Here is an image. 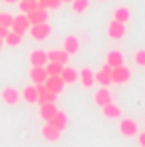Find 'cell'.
<instances>
[{"label":"cell","instance_id":"34","mask_svg":"<svg viewBox=\"0 0 145 147\" xmlns=\"http://www.w3.org/2000/svg\"><path fill=\"white\" fill-rule=\"evenodd\" d=\"M4 2H9V4H13V2H19V0H4Z\"/></svg>","mask_w":145,"mask_h":147},{"label":"cell","instance_id":"16","mask_svg":"<svg viewBox=\"0 0 145 147\" xmlns=\"http://www.w3.org/2000/svg\"><path fill=\"white\" fill-rule=\"evenodd\" d=\"M100 109H103V115L107 119H119V117H122V111H119V107L113 102V100L109 105H105V107H100Z\"/></svg>","mask_w":145,"mask_h":147},{"label":"cell","instance_id":"24","mask_svg":"<svg viewBox=\"0 0 145 147\" xmlns=\"http://www.w3.org/2000/svg\"><path fill=\"white\" fill-rule=\"evenodd\" d=\"M113 19L115 22H122V24H128L130 22V9L128 7H117L113 11Z\"/></svg>","mask_w":145,"mask_h":147},{"label":"cell","instance_id":"20","mask_svg":"<svg viewBox=\"0 0 145 147\" xmlns=\"http://www.w3.org/2000/svg\"><path fill=\"white\" fill-rule=\"evenodd\" d=\"M105 64H109L111 68L122 66V64H124V53H122V51H117V49L109 51V53H107V62H105Z\"/></svg>","mask_w":145,"mask_h":147},{"label":"cell","instance_id":"8","mask_svg":"<svg viewBox=\"0 0 145 147\" xmlns=\"http://www.w3.org/2000/svg\"><path fill=\"white\" fill-rule=\"evenodd\" d=\"M28 28H30V22H28V17H26V13L13 17V24H11V30H13V32H17V34H22V36H24V34L28 32Z\"/></svg>","mask_w":145,"mask_h":147},{"label":"cell","instance_id":"1","mask_svg":"<svg viewBox=\"0 0 145 147\" xmlns=\"http://www.w3.org/2000/svg\"><path fill=\"white\" fill-rule=\"evenodd\" d=\"M28 30H30V36H32L34 40H45V38L51 36V26H49L47 22H43V24H32Z\"/></svg>","mask_w":145,"mask_h":147},{"label":"cell","instance_id":"18","mask_svg":"<svg viewBox=\"0 0 145 147\" xmlns=\"http://www.w3.org/2000/svg\"><path fill=\"white\" fill-rule=\"evenodd\" d=\"M30 64L32 66H45L47 64V51L45 49H34L30 53Z\"/></svg>","mask_w":145,"mask_h":147},{"label":"cell","instance_id":"17","mask_svg":"<svg viewBox=\"0 0 145 147\" xmlns=\"http://www.w3.org/2000/svg\"><path fill=\"white\" fill-rule=\"evenodd\" d=\"M30 79H32L34 85L45 83V79H47V70H45V66H32V68H30Z\"/></svg>","mask_w":145,"mask_h":147},{"label":"cell","instance_id":"31","mask_svg":"<svg viewBox=\"0 0 145 147\" xmlns=\"http://www.w3.org/2000/svg\"><path fill=\"white\" fill-rule=\"evenodd\" d=\"M134 64H137V66H145V49L134 51Z\"/></svg>","mask_w":145,"mask_h":147},{"label":"cell","instance_id":"3","mask_svg":"<svg viewBox=\"0 0 145 147\" xmlns=\"http://www.w3.org/2000/svg\"><path fill=\"white\" fill-rule=\"evenodd\" d=\"M119 132H122V136H137L139 134L137 121L130 119V117H122L119 119Z\"/></svg>","mask_w":145,"mask_h":147},{"label":"cell","instance_id":"10","mask_svg":"<svg viewBox=\"0 0 145 147\" xmlns=\"http://www.w3.org/2000/svg\"><path fill=\"white\" fill-rule=\"evenodd\" d=\"M79 81H81V85L83 88H92L94 83H96V75H94V70L92 68H81L79 70Z\"/></svg>","mask_w":145,"mask_h":147},{"label":"cell","instance_id":"19","mask_svg":"<svg viewBox=\"0 0 145 147\" xmlns=\"http://www.w3.org/2000/svg\"><path fill=\"white\" fill-rule=\"evenodd\" d=\"M58 111V107H56V102H43L41 107H38V115H41V119H45V121H49L53 117V113Z\"/></svg>","mask_w":145,"mask_h":147},{"label":"cell","instance_id":"14","mask_svg":"<svg viewBox=\"0 0 145 147\" xmlns=\"http://www.w3.org/2000/svg\"><path fill=\"white\" fill-rule=\"evenodd\" d=\"M47 124H51V126H56L58 130H64L68 126V115L64 113V111H56V113H53V117L47 121Z\"/></svg>","mask_w":145,"mask_h":147},{"label":"cell","instance_id":"27","mask_svg":"<svg viewBox=\"0 0 145 147\" xmlns=\"http://www.w3.org/2000/svg\"><path fill=\"white\" fill-rule=\"evenodd\" d=\"M71 7L75 13H86L90 7V0H71Z\"/></svg>","mask_w":145,"mask_h":147},{"label":"cell","instance_id":"5","mask_svg":"<svg viewBox=\"0 0 145 147\" xmlns=\"http://www.w3.org/2000/svg\"><path fill=\"white\" fill-rule=\"evenodd\" d=\"M41 136L45 141H49V143H56V141H60V136H62V130H58L56 126H51V124L45 121L43 128H41Z\"/></svg>","mask_w":145,"mask_h":147},{"label":"cell","instance_id":"6","mask_svg":"<svg viewBox=\"0 0 145 147\" xmlns=\"http://www.w3.org/2000/svg\"><path fill=\"white\" fill-rule=\"evenodd\" d=\"M128 79H130V68H128V66H124V64H122V66L111 68V81H113V83L122 85V83H126Z\"/></svg>","mask_w":145,"mask_h":147},{"label":"cell","instance_id":"21","mask_svg":"<svg viewBox=\"0 0 145 147\" xmlns=\"http://www.w3.org/2000/svg\"><path fill=\"white\" fill-rule=\"evenodd\" d=\"M62 49H64L68 55L77 53V51H79V38L73 36V34H71V36H66V38H64V47H62Z\"/></svg>","mask_w":145,"mask_h":147},{"label":"cell","instance_id":"4","mask_svg":"<svg viewBox=\"0 0 145 147\" xmlns=\"http://www.w3.org/2000/svg\"><path fill=\"white\" fill-rule=\"evenodd\" d=\"M45 88L49 90V92H53V94H60L64 90V81H62V77H60V75H47V79H45Z\"/></svg>","mask_w":145,"mask_h":147},{"label":"cell","instance_id":"7","mask_svg":"<svg viewBox=\"0 0 145 147\" xmlns=\"http://www.w3.org/2000/svg\"><path fill=\"white\" fill-rule=\"evenodd\" d=\"M0 98H2V102L4 105H17L19 102V98H22V94L17 92V90L15 88H11V85H7V88L2 90V92H0Z\"/></svg>","mask_w":145,"mask_h":147},{"label":"cell","instance_id":"2","mask_svg":"<svg viewBox=\"0 0 145 147\" xmlns=\"http://www.w3.org/2000/svg\"><path fill=\"white\" fill-rule=\"evenodd\" d=\"M107 34H109V38H113V40L124 38V36H126V24L111 19V22H109V26H107Z\"/></svg>","mask_w":145,"mask_h":147},{"label":"cell","instance_id":"29","mask_svg":"<svg viewBox=\"0 0 145 147\" xmlns=\"http://www.w3.org/2000/svg\"><path fill=\"white\" fill-rule=\"evenodd\" d=\"M38 4H41L43 9H47V11H49V9H58L62 2H60V0H38Z\"/></svg>","mask_w":145,"mask_h":147},{"label":"cell","instance_id":"9","mask_svg":"<svg viewBox=\"0 0 145 147\" xmlns=\"http://www.w3.org/2000/svg\"><path fill=\"white\" fill-rule=\"evenodd\" d=\"M26 17H28V22H30V26L32 24H43V22H47V9H43V7H38V9H34V11H30L26 13Z\"/></svg>","mask_w":145,"mask_h":147},{"label":"cell","instance_id":"25","mask_svg":"<svg viewBox=\"0 0 145 147\" xmlns=\"http://www.w3.org/2000/svg\"><path fill=\"white\" fill-rule=\"evenodd\" d=\"M41 4H38V0H19V11L22 13H30L34 11V9H38Z\"/></svg>","mask_w":145,"mask_h":147},{"label":"cell","instance_id":"32","mask_svg":"<svg viewBox=\"0 0 145 147\" xmlns=\"http://www.w3.org/2000/svg\"><path fill=\"white\" fill-rule=\"evenodd\" d=\"M139 145L145 147V132H139Z\"/></svg>","mask_w":145,"mask_h":147},{"label":"cell","instance_id":"13","mask_svg":"<svg viewBox=\"0 0 145 147\" xmlns=\"http://www.w3.org/2000/svg\"><path fill=\"white\" fill-rule=\"evenodd\" d=\"M94 75H96V83L105 85V88L113 83V81H111V66H109V64H105V66L98 70V73H94Z\"/></svg>","mask_w":145,"mask_h":147},{"label":"cell","instance_id":"33","mask_svg":"<svg viewBox=\"0 0 145 147\" xmlns=\"http://www.w3.org/2000/svg\"><path fill=\"white\" fill-rule=\"evenodd\" d=\"M9 30H11V28H4V26H0V38H4V36H7V32H9Z\"/></svg>","mask_w":145,"mask_h":147},{"label":"cell","instance_id":"26","mask_svg":"<svg viewBox=\"0 0 145 147\" xmlns=\"http://www.w3.org/2000/svg\"><path fill=\"white\" fill-rule=\"evenodd\" d=\"M7 45H11V47H17L19 43H22V34H17V32H13V30H9L7 32V36L2 38Z\"/></svg>","mask_w":145,"mask_h":147},{"label":"cell","instance_id":"15","mask_svg":"<svg viewBox=\"0 0 145 147\" xmlns=\"http://www.w3.org/2000/svg\"><path fill=\"white\" fill-rule=\"evenodd\" d=\"M47 62L66 64V62H68V53L64 51V49H51V51H47Z\"/></svg>","mask_w":145,"mask_h":147},{"label":"cell","instance_id":"11","mask_svg":"<svg viewBox=\"0 0 145 147\" xmlns=\"http://www.w3.org/2000/svg\"><path fill=\"white\" fill-rule=\"evenodd\" d=\"M36 92H38V100H36V105H43V102H56V96H58V94L49 92V90L45 88L43 83H38V85H36Z\"/></svg>","mask_w":145,"mask_h":147},{"label":"cell","instance_id":"36","mask_svg":"<svg viewBox=\"0 0 145 147\" xmlns=\"http://www.w3.org/2000/svg\"><path fill=\"white\" fill-rule=\"evenodd\" d=\"M60 2H71V0H60Z\"/></svg>","mask_w":145,"mask_h":147},{"label":"cell","instance_id":"12","mask_svg":"<svg viewBox=\"0 0 145 147\" xmlns=\"http://www.w3.org/2000/svg\"><path fill=\"white\" fill-rule=\"evenodd\" d=\"M111 100H113V96H111V92H109L105 85L100 90H96V94H94V102H96L98 107H105V105H109Z\"/></svg>","mask_w":145,"mask_h":147},{"label":"cell","instance_id":"23","mask_svg":"<svg viewBox=\"0 0 145 147\" xmlns=\"http://www.w3.org/2000/svg\"><path fill=\"white\" fill-rule=\"evenodd\" d=\"M60 77H62V81L64 83H75V81H77V77H79V73L75 68H71V66H66V64H64V68H62V73H60Z\"/></svg>","mask_w":145,"mask_h":147},{"label":"cell","instance_id":"28","mask_svg":"<svg viewBox=\"0 0 145 147\" xmlns=\"http://www.w3.org/2000/svg\"><path fill=\"white\" fill-rule=\"evenodd\" d=\"M64 68V64H58V62H47L45 64V70H47V75H60Z\"/></svg>","mask_w":145,"mask_h":147},{"label":"cell","instance_id":"22","mask_svg":"<svg viewBox=\"0 0 145 147\" xmlns=\"http://www.w3.org/2000/svg\"><path fill=\"white\" fill-rule=\"evenodd\" d=\"M22 98L26 100V102H34L36 105V100H38V92H36V85H26L24 88V92H22Z\"/></svg>","mask_w":145,"mask_h":147},{"label":"cell","instance_id":"35","mask_svg":"<svg viewBox=\"0 0 145 147\" xmlns=\"http://www.w3.org/2000/svg\"><path fill=\"white\" fill-rule=\"evenodd\" d=\"M2 45H4V40H2V38H0V49H2Z\"/></svg>","mask_w":145,"mask_h":147},{"label":"cell","instance_id":"30","mask_svg":"<svg viewBox=\"0 0 145 147\" xmlns=\"http://www.w3.org/2000/svg\"><path fill=\"white\" fill-rule=\"evenodd\" d=\"M11 24H13V15L11 13H0V26L11 28Z\"/></svg>","mask_w":145,"mask_h":147}]
</instances>
